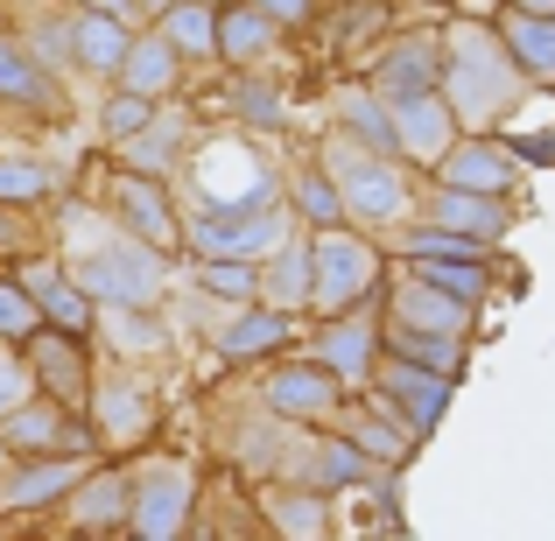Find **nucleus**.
<instances>
[{
  "label": "nucleus",
  "instance_id": "obj_1",
  "mask_svg": "<svg viewBox=\"0 0 555 541\" xmlns=\"http://www.w3.org/2000/svg\"><path fill=\"white\" fill-rule=\"evenodd\" d=\"M366 268L373 260L359 254L352 240H324L317 246V302H352L366 288Z\"/></svg>",
  "mask_w": 555,
  "mask_h": 541
},
{
  "label": "nucleus",
  "instance_id": "obj_2",
  "mask_svg": "<svg viewBox=\"0 0 555 541\" xmlns=\"http://www.w3.org/2000/svg\"><path fill=\"white\" fill-rule=\"evenodd\" d=\"M92 288H113L120 302H149V288H155V260H149V254H134V246H113V254H99V260H92Z\"/></svg>",
  "mask_w": 555,
  "mask_h": 541
},
{
  "label": "nucleus",
  "instance_id": "obj_3",
  "mask_svg": "<svg viewBox=\"0 0 555 541\" xmlns=\"http://www.w3.org/2000/svg\"><path fill=\"white\" fill-rule=\"evenodd\" d=\"M197 240L211 246V254H254V246L282 240V211H260V218H211V226H197Z\"/></svg>",
  "mask_w": 555,
  "mask_h": 541
},
{
  "label": "nucleus",
  "instance_id": "obj_4",
  "mask_svg": "<svg viewBox=\"0 0 555 541\" xmlns=\"http://www.w3.org/2000/svg\"><path fill=\"white\" fill-rule=\"evenodd\" d=\"M338 169H345V177H352V204H359V211H373V218H387V211H393V204H401V190H393V177H387V169H373V163H359V155H352V149H345V155H338Z\"/></svg>",
  "mask_w": 555,
  "mask_h": 541
},
{
  "label": "nucleus",
  "instance_id": "obj_5",
  "mask_svg": "<svg viewBox=\"0 0 555 541\" xmlns=\"http://www.w3.org/2000/svg\"><path fill=\"white\" fill-rule=\"evenodd\" d=\"M429 78H436V70H429V50H422V42H408V50L387 56V78H379V85H387V99H422V92H429Z\"/></svg>",
  "mask_w": 555,
  "mask_h": 541
},
{
  "label": "nucleus",
  "instance_id": "obj_6",
  "mask_svg": "<svg viewBox=\"0 0 555 541\" xmlns=\"http://www.w3.org/2000/svg\"><path fill=\"white\" fill-rule=\"evenodd\" d=\"M457 56H464V64H472V70H464V78H457V99H464V106H472V113H486L492 85H506V78H492V70H500V56H492L486 42H457Z\"/></svg>",
  "mask_w": 555,
  "mask_h": 541
},
{
  "label": "nucleus",
  "instance_id": "obj_7",
  "mask_svg": "<svg viewBox=\"0 0 555 541\" xmlns=\"http://www.w3.org/2000/svg\"><path fill=\"white\" fill-rule=\"evenodd\" d=\"M274 408H288V415H317V408H331V379L282 373V379H274Z\"/></svg>",
  "mask_w": 555,
  "mask_h": 541
},
{
  "label": "nucleus",
  "instance_id": "obj_8",
  "mask_svg": "<svg viewBox=\"0 0 555 541\" xmlns=\"http://www.w3.org/2000/svg\"><path fill=\"white\" fill-rule=\"evenodd\" d=\"M78 50H85V64H92V70H113L127 42H120V28H113L106 14H85V22H78Z\"/></svg>",
  "mask_w": 555,
  "mask_h": 541
},
{
  "label": "nucleus",
  "instance_id": "obj_9",
  "mask_svg": "<svg viewBox=\"0 0 555 541\" xmlns=\"http://www.w3.org/2000/svg\"><path fill=\"white\" fill-rule=\"evenodd\" d=\"M450 183H464V190H500V183H514V169H506L492 149H472V155H457V163H450Z\"/></svg>",
  "mask_w": 555,
  "mask_h": 541
},
{
  "label": "nucleus",
  "instance_id": "obj_10",
  "mask_svg": "<svg viewBox=\"0 0 555 541\" xmlns=\"http://www.w3.org/2000/svg\"><path fill=\"white\" fill-rule=\"evenodd\" d=\"M177 514H183V478H155L149 506H141V528H149V534H169V528H177Z\"/></svg>",
  "mask_w": 555,
  "mask_h": 541
},
{
  "label": "nucleus",
  "instance_id": "obj_11",
  "mask_svg": "<svg viewBox=\"0 0 555 541\" xmlns=\"http://www.w3.org/2000/svg\"><path fill=\"white\" fill-rule=\"evenodd\" d=\"M127 85H134V92H155V85H169V42H149V50H134V64H127Z\"/></svg>",
  "mask_w": 555,
  "mask_h": 541
},
{
  "label": "nucleus",
  "instance_id": "obj_12",
  "mask_svg": "<svg viewBox=\"0 0 555 541\" xmlns=\"http://www.w3.org/2000/svg\"><path fill=\"white\" fill-rule=\"evenodd\" d=\"M393 387L408 394V415H415V422H436V401H443V387H436V379H415L408 365H393Z\"/></svg>",
  "mask_w": 555,
  "mask_h": 541
},
{
  "label": "nucleus",
  "instance_id": "obj_13",
  "mask_svg": "<svg viewBox=\"0 0 555 541\" xmlns=\"http://www.w3.org/2000/svg\"><path fill=\"white\" fill-rule=\"evenodd\" d=\"M324 359L338 365V373H359V365H366V331H359V324L331 331V338H324Z\"/></svg>",
  "mask_w": 555,
  "mask_h": 541
},
{
  "label": "nucleus",
  "instance_id": "obj_14",
  "mask_svg": "<svg viewBox=\"0 0 555 541\" xmlns=\"http://www.w3.org/2000/svg\"><path fill=\"white\" fill-rule=\"evenodd\" d=\"M401 127H408V149H422V155L443 141V113H436L429 99H422V106H408V113H401Z\"/></svg>",
  "mask_w": 555,
  "mask_h": 541
},
{
  "label": "nucleus",
  "instance_id": "obj_15",
  "mask_svg": "<svg viewBox=\"0 0 555 541\" xmlns=\"http://www.w3.org/2000/svg\"><path fill=\"white\" fill-rule=\"evenodd\" d=\"M514 42H520V50H528L542 70H555V28H548V22H514Z\"/></svg>",
  "mask_w": 555,
  "mask_h": 541
},
{
  "label": "nucleus",
  "instance_id": "obj_16",
  "mask_svg": "<svg viewBox=\"0 0 555 541\" xmlns=\"http://www.w3.org/2000/svg\"><path fill=\"white\" fill-rule=\"evenodd\" d=\"M274 338H282V317H254L225 338V352H254V345H274Z\"/></svg>",
  "mask_w": 555,
  "mask_h": 541
},
{
  "label": "nucleus",
  "instance_id": "obj_17",
  "mask_svg": "<svg viewBox=\"0 0 555 541\" xmlns=\"http://www.w3.org/2000/svg\"><path fill=\"white\" fill-rule=\"evenodd\" d=\"M317 478H324V486H345V478H359V450H352V443L324 450V458H317Z\"/></svg>",
  "mask_w": 555,
  "mask_h": 541
},
{
  "label": "nucleus",
  "instance_id": "obj_18",
  "mask_svg": "<svg viewBox=\"0 0 555 541\" xmlns=\"http://www.w3.org/2000/svg\"><path fill=\"white\" fill-rule=\"evenodd\" d=\"M36 288H42V302H50V310H56V317H64V324H85V302H78V296H70V288H64V282H56V274H42V282H36Z\"/></svg>",
  "mask_w": 555,
  "mask_h": 541
},
{
  "label": "nucleus",
  "instance_id": "obj_19",
  "mask_svg": "<svg viewBox=\"0 0 555 541\" xmlns=\"http://www.w3.org/2000/svg\"><path fill=\"white\" fill-rule=\"evenodd\" d=\"M42 190V169H28V163H0V197H36Z\"/></svg>",
  "mask_w": 555,
  "mask_h": 541
},
{
  "label": "nucleus",
  "instance_id": "obj_20",
  "mask_svg": "<svg viewBox=\"0 0 555 541\" xmlns=\"http://www.w3.org/2000/svg\"><path fill=\"white\" fill-rule=\"evenodd\" d=\"M443 218H457V226H478V232L500 226V211H486V204H472V197H443Z\"/></svg>",
  "mask_w": 555,
  "mask_h": 541
},
{
  "label": "nucleus",
  "instance_id": "obj_21",
  "mask_svg": "<svg viewBox=\"0 0 555 541\" xmlns=\"http://www.w3.org/2000/svg\"><path fill=\"white\" fill-rule=\"evenodd\" d=\"M0 92H36V78H28V64H22V56H14V50H0Z\"/></svg>",
  "mask_w": 555,
  "mask_h": 541
},
{
  "label": "nucleus",
  "instance_id": "obj_22",
  "mask_svg": "<svg viewBox=\"0 0 555 541\" xmlns=\"http://www.w3.org/2000/svg\"><path fill=\"white\" fill-rule=\"evenodd\" d=\"M260 36H268V22H254V14H246V22H232V28H225V50H240V56H246V50H260Z\"/></svg>",
  "mask_w": 555,
  "mask_h": 541
},
{
  "label": "nucleus",
  "instance_id": "obj_23",
  "mask_svg": "<svg viewBox=\"0 0 555 541\" xmlns=\"http://www.w3.org/2000/svg\"><path fill=\"white\" fill-rule=\"evenodd\" d=\"M415 254H472V240H450V232H415Z\"/></svg>",
  "mask_w": 555,
  "mask_h": 541
},
{
  "label": "nucleus",
  "instance_id": "obj_24",
  "mask_svg": "<svg viewBox=\"0 0 555 541\" xmlns=\"http://www.w3.org/2000/svg\"><path fill=\"white\" fill-rule=\"evenodd\" d=\"M401 345H408L422 365H450V331H443V338H401Z\"/></svg>",
  "mask_w": 555,
  "mask_h": 541
},
{
  "label": "nucleus",
  "instance_id": "obj_25",
  "mask_svg": "<svg viewBox=\"0 0 555 541\" xmlns=\"http://www.w3.org/2000/svg\"><path fill=\"white\" fill-rule=\"evenodd\" d=\"M429 282L436 288H457V296H478V274L472 268H457V274H450V268H429Z\"/></svg>",
  "mask_w": 555,
  "mask_h": 541
},
{
  "label": "nucleus",
  "instance_id": "obj_26",
  "mask_svg": "<svg viewBox=\"0 0 555 541\" xmlns=\"http://www.w3.org/2000/svg\"><path fill=\"white\" fill-rule=\"evenodd\" d=\"M22 324H28V302L14 288H0V331H22Z\"/></svg>",
  "mask_w": 555,
  "mask_h": 541
},
{
  "label": "nucleus",
  "instance_id": "obj_27",
  "mask_svg": "<svg viewBox=\"0 0 555 541\" xmlns=\"http://www.w3.org/2000/svg\"><path fill=\"white\" fill-rule=\"evenodd\" d=\"M56 486H70V464H56V472L28 478V486H22V500H42V492H56Z\"/></svg>",
  "mask_w": 555,
  "mask_h": 541
},
{
  "label": "nucleus",
  "instance_id": "obj_28",
  "mask_svg": "<svg viewBox=\"0 0 555 541\" xmlns=\"http://www.w3.org/2000/svg\"><path fill=\"white\" fill-rule=\"evenodd\" d=\"M177 36H183V42H211V28H204V8H183V14H177Z\"/></svg>",
  "mask_w": 555,
  "mask_h": 541
},
{
  "label": "nucleus",
  "instance_id": "obj_29",
  "mask_svg": "<svg viewBox=\"0 0 555 541\" xmlns=\"http://www.w3.org/2000/svg\"><path fill=\"white\" fill-rule=\"evenodd\" d=\"M141 113H149L141 99H120V106H113V134H134V127H141Z\"/></svg>",
  "mask_w": 555,
  "mask_h": 541
},
{
  "label": "nucleus",
  "instance_id": "obj_30",
  "mask_svg": "<svg viewBox=\"0 0 555 541\" xmlns=\"http://www.w3.org/2000/svg\"><path fill=\"white\" fill-rule=\"evenodd\" d=\"M14 394H22V379H14V365H0V408H14Z\"/></svg>",
  "mask_w": 555,
  "mask_h": 541
},
{
  "label": "nucleus",
  "instance_id": "obj_31",
  "mask_svg": "<svg viewBox=\"0 0 555 541\" xmlns=\"http://www.w3.org/2000/svg\"><path fill=\"white\" fill-rule=\"evenodd\" d=\"M268 8H282V14H302V8H310V0H268Z\"/></svg>",
  "mask_w": 555,
  "mask_h": 541
}]
</instances>
